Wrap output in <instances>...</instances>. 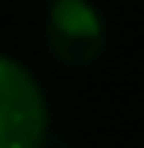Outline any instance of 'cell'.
<instances>
[{"instance_id":"7a4b0ae2","label":"cell","mask_w":144,"mask_h":148,"mask_svg":"<svg viewBox=\"0 0 144 148\" xmlns=\"http://www.w3.org/2000/svg\"><path fill=\"white\" fill-rule=\"evenodd\" d=\"M46 102L36 79L0 56V148H43Z\"/></svg>"},{"instance_id":"6da1fadb","label":"cell","mask_w":144,"mask_h":148,"mask_svg":"<svg viewBox=\"0 0 144 148\" xmlns=\"http://www.w3.org/2000/svg\"><path fill=\"white\" fill-rule=\"evenodd\" d=\"M46 49L56 56V63L69 69H85L98 63L105 53V20L89 0H53L43 23Z\"/></svg>"}]
</instances>
